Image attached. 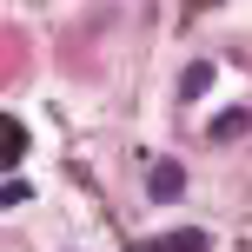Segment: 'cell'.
I'll use <instances>...</instances> for the list:
<instances>
[{
	"mask_svg": "<svg viewBox=\"0 0 252 252\" xmlns=\"http://www.w3.org/2000/svg\"><path fill=\"white\" fill-rule=\"evenodd\" d=\"M179 186H186V179H179V166H153V192H159V199H173Z\"/></svg>",
	"mask_w": 252,
	"mask_h": 252,
	"instance_id": "obj_1",
	"label": "cell"
},
{
	"mask_svg": "<svg viewBox=\"0 0 252 252\" xmlns=\"http://www.w3.org/2000/svg\"><path fill=\"white\" fill-rule=\"evenodd\" d=\"M0 139H7V159H20V153H27V126H20V120H7V133H0Z\"/></svg>",
	"mask_w": 252,
	"mask_h": 252,
	"instance_id": "obj_2",
	"label": "cell"
}]
</instances>
